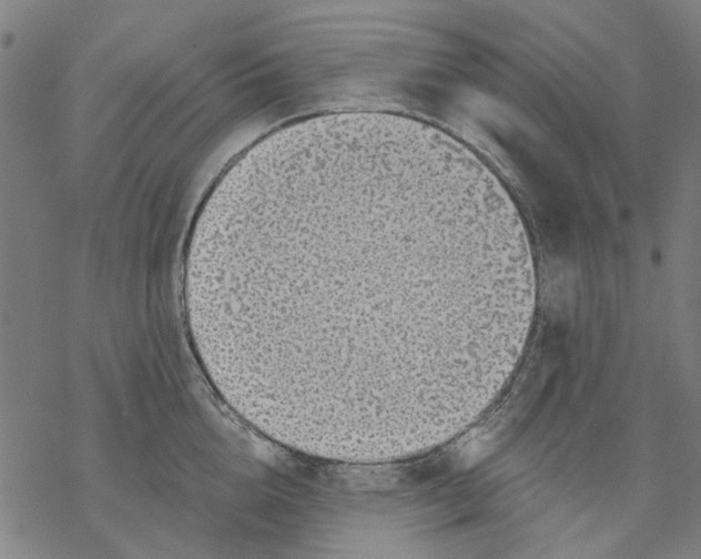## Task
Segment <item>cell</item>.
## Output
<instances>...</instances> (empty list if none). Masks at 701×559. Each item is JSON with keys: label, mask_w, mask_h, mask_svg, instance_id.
I'll return each instance as SVG.
<instances>
[{"label": "cell", "mask_w": 701, "mask_h": 559, "mask_svg": "<svg viewBox=\"0 0 701 559\" xmlns=\"http://www.w3.org/2000/svg\"><path fill=\"white\" fill-rule=\"evenodd\" d=\"M280 263L298 271L305 369L357 378L406 368L421 282L406 252L365 245H314Z\"/></svg>", "instance_id": "obj_1"}]
</instances>
